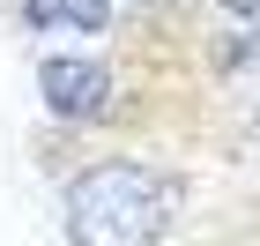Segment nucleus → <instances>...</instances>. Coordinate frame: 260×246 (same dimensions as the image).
<instances>
[{
    "label": "nucleus",
    "instance_id": "f03ea898",
    "mask_svg": "<svg viewBox=\"0 0 260 246\" xmlns=\"http://www.w3.org/2000/svg\"><path fill=\"white\" fill-rule=\"evenodd\" d=\"M38 90H45V104H52L60 120H75V127L112 112V67L82 60V52H52V60L38 67Z\"/></svg>",
    "mask_w": 260,
    "mask_h": 246
},
{
    "label": "nucleus",
    "instance_id": "20e7f679",
    "mask_svg": "<svg viewBox=\"0 0 260 246\" xmlns=\"http://www.w3.org/2000/svg\"><path fill=\"white\" fill-rule=\"evenodd\" d=\"M216 8H223L231 22H260V0H216Z\"/></svg>",
    "mask_w": 260,
    "mask_h": 246
},
{
    "label": "nucleus",
    "instance_id": "f257e3e1",
    "mask_svg": "<svg viewBox=\"0 0 260 246\" xmlns=\"http://www.w3.org/2000/svg\"><path fill=\"white\" fill-rule=\"evenodd\" d=\"M179 209V186L134 157H104L67 179V239L75 246H156Z\"/></svg>",
    "mask_w": 260,
    "mask_h": 246
},
{
    "label": "nucleus",
    "instance_id": "7ed1b4c3",
    "mask_svg": "<svg viewBox=\"0 0 260 246\" xmlns=\"http://www.w3.org/2000/svg\"><path fill=\"white\" fill-rule=\"evenodd\" d=\"M30 22H60V30H104L112 0H22Z\"/></svg>",
    "mask_w": 260,
    "mask_h": 246
},
{
    "label": "nucleus",
    "instance_id": "39448f33",
    "mask_svg": "<svg viewBox=\"0 0 260 246\" xmlns=\"http://www.w3.org/2000/svg\"><path fill=\"white\" fill-rule=\"evenodd\" d=\"M141 8H149V0H141Z\"/></svg>",
    "mask_w": 260,
    "mask_h": 246
}]
</instances>
